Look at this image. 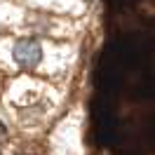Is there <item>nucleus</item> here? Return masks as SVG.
<instances>
[{
    "instance_id": "nucleus-3",
    "label": "nucleus",
    "mask_w": 155,
    "mask_h": 155,
    "mask_svg": "<svg viewBox=\"0 0 155 155\" xmlns=\"http://www.w3.org/2000/svg\"><path fill=\"white\" fill-rule=\"evenodd\" d=\"M61 150V155H80V129L68 117L52 136V153Z\"/></svg>"
},
{
    "instance_id": "nucleus-2",
    "label": "nucleus",
    "mask_w": 155,
    "mask_h": 155,
    "mask_svg": "<svg viewBox=\"0 0 155 155\" xmlns=\"http://www.w3.org/2000/svg\"><path fill=\"white\" fill-rule=\"evenodd\" d=\"M10 64L24 73H33L47 64V45L33 35H21L10 42Z\"/></svg>"
},
{
    "instance_id": "nucleus-1",
    "label": "nucleus",
    "mask_w": 155,
    "mask_h": 155,
    "mask_svg": "<svg viewBox=\"0 0 155 155\" xmlns=\"http://www.w3.org/2000/svg\"><path fill=\"white\" fill-rule=\"evenodd\" d=\"M7 99L21 115H26V122H31L33 117L45 120L54 110V99L49 97V87L38 80H31V78L17 80L10 87Z\"/></svg>"
},
{
    "instance_id": "nucleus-4",
    "label": "nucleus",
    "mask_w": 155,
    "mask_h": 155,
    "mask_svg": "<svg viewBox=\"0 0 155 155\" xmlns=\"http://www.w3.org/2000/svg\"><path fill=\"white\" fill-rule=\"evenodd\" d=\"M42 2H45V0H42Z\"/></svg>"
}]
</instances>
